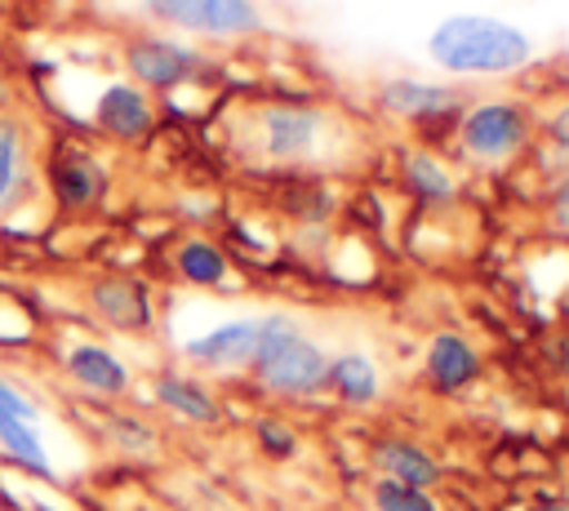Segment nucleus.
Segmentation results:
<instances>
[{
  "instance_id": "nucleus-1",
  "label": "nucleus",
  "mask_w": 569,
  "mask_h": 511,
  "mask_svg": "<svg viewBox=\"0 0 569 511\" xmlns=\"http://www.w3.org/2000/svg\"><path fill=\"white\" fill-rule=\"evenodd\" d=\"M427 58L449 76H516L533 62V40L489 13H449L427 36Z\"/></svg>"
},
{
  "instance_id": "nucleus-2",
  "label": "nucleus",
  "mask_w": 569,
  "mask_h": 511,
  "mask_svg": "<svg viewBox=\"0 0 569 511\" xmlns=\"http://www.w3.org/2000/svg\"><path fill=\"white\" fill-rule=\"evenodd\" d=\"M262 333H258V355H253V378L271 391V395H316L325 391V373H329V355L302 338V329L289 315H258Z\"/></svg>"
},
{
  "instance_id": "nucleus-3",
  "label": "nucleus",
  "mask_w": 569,
  "mask_h": 511,
  "mask_svg": "<svg viewBox=\"0 0 569 511\" xmlns=\"http://www.w3.org/2000/svg\"><path fill=\"white\" fill-rule=\"evenodd\" d=\"M538 124L533 111L520 98H485V102H467L458 116V147L467 160L476 164H502L511 156H520L533 142Z\"/></svg>"
},
{
  "instance_id": "nucleus-4",
  "label": "nucleus",
  "mask_w": 569,
  "mask_h": 511,
  "mask_svg": "<svg viewBox=\"0 0 569 511\" xmlns=\"http://www.w3.org/2000/svg\"><path fill=\"white\" fill-rule=\"evenodd\" d=\"M138 9L160 27L204 40H244L262 31L258 0H138Z\"/></svg>"
},
{
  "instance_id": "nucleus-5",
  "label": "nucleus",
  "mask_w": 569,
  "mask_h": 511,
  "mask_svg": "<svg viewBox=\"0 0 569 511\" xmlns=\"http://www.w3.org/2000/svg\"><path fill=\"white\" fill-rule=\"evenodd\" d=\"M124 71H129V80H133L138 89H147V93H169V89L191 84V80L204 71V58H200V49H191V44H178V40H169V36L147 31V36L124 40Z\"/></svg>"
},
{
  "instance_id": "nucleus-6",
  "label": "nucleus",
  "mask_w": 569,
  "mask_h": 511,
  "mask_svg": "<svg viewBox=\"0 0 569 511\" xmlns=\"http://www.w3.org/2000/svg\"><path fill=\"white\" fill-rule=\"evenodd\" d=\"M373 102L396 116V120H409L418 129H436V124H449L458 129V116H462V93L449 89V84H436V80H413V76H396V80H382Z\"/></svg>"
},
{
  "instance_id": "nucleus-7",
  "label": "nucleus",
  "mask_w": 569,
  "mask_h": 511,
  "mask_svg": "<svg viewBox=\"0 0 569 511\" xmlns=\"http://www.w3.org/2000/svg\"><path fill=\"white\" fill-rule=\"evenodd\" d=\"M44 182H49V196L58 200V209L84 213V209H98L107 196V164L89 147L62 142L44 160Z\"/></svg>"
},
{
  "instance_id": "nucleus-8",
  "label": "nucleus",
  "mask_w": 569,
  "mask_h": 511,
  "mask_svg": "<svg viewBox=\"0 0 569 511\" xmlns=\"http://www.w3.org/2000/svg\"><path fill=\"white\" fill-rule=\"evenodd\" d=\"M325 133V116L307 102H276L258 116V147L267 160L293 164V160H311Z\"/></svg>"
},
{
  "instance_id": "nucleus-9",
  "label": "nucleus",
  "mask_w": 569,
  "mask_h": 511,
  "mask_svg": "<svg viewBox=\"0 0 569 511\" xmlns=\"http://www.w3.org/2000/svg\"><path fill=\"white\" fill-rule=\"evenodd\" d=\"M93 129L116 138V142H142L156 129V102L147 89H138L133 80H111L102 84V93L93 98Z\"/></svg>"
},
{
  "instance_id": "nucleus-10",
  "label": "nucleus",
  "mask_w": 569,
  "mask_h": 511,
  "mask_svg": "<svg viewBox=\"0 0 569 511\" xmlns=\"http://www.w3.org/2000/svg\"><path fill=\"white\" fill-rule=\"evenodd\" d=\"M258 333H262V320H231L191 338L182 351L191 364H204V369H244L258 355Z\"/></svg>"
},
{
  "instance_id": "nucleus-11",
  "label": "nucleus",
  "mask_w": 569,
  "mask_h": 511,
  "mask_svg": "<svg viewBox=\"0 0 569 511\" xmlns=\"http://www.w3.org/2000/svg\"><path fill=\"white\" fill-rule=\"evenodd\" d=\"M89 302H93V311L111 329H124V333L151 329V298H147L142 280H133V275H102V280H93L89 284Z\"/></svg>"
},
{
  "instance_id": "nucleus-12",
  "label": "nucleus",
  "mask_w": 569,
  "mask_h": 511,
  "mask_svg": "<svg viewBox=\"0 0 569 511\" xmlns=\"http://www.w3.org/2000/svg\"><path fill=\"white\" fill-rule=\"evenodd\" d=\"M480 378V351L462 333H436L427 342V382L445 395L471 387Z\"/></svg>"
},
{
  "instance_id": "nucleus-13",
  "label": "nucleus",
  "mask_w": 569,
  "mask_h": 511,
  "mask_svg": "<svg viewBox=\"0 0 569 511\" xmlns=\"http://www.w3.org/2000/svg\"><path fill=\"white\" fill-rule=\"evenodd\" d=\"M369 462L387 480H400V484H413V489H431V484L445 480V467L422 444H413V440H373Z\"/></svg>"
},
{
  "instance_id": "nucleus-14",
  "label": "nucleus",
  "mask_w": 569,
  "mask_h": 511,
  "mask_svg": "<svg viewBox=\"0 0 569 511\" xmlns=\"http://www.w3.org/2000/svg\"><path fill=\"white\" fill-rule=\"evenodd\" d=\"M67 373H71L84 391H93V395H124V391H129V369H124L107 347H98V342L71 347V351H67Z\"/></svg>"
},
{
  "instance_id": "nucleus-15",
  "label": "nucleus",
  "mask_w": 569,
  "mask_h": 511,
  "mask_svg": "<svg viewBox=\"0 0 569 511\" xmlns=\"http://www.w3.org/2000/svg\"><path fill=\"white\" fill-rule=\"evenodd\" d=\"M325 391H333L342 404H373L382 395V378H378V364L360 351H342V355H329V373H325Z\"/></svg>"
},
{
  "instance_id": "nucleus-16",
  "label": "nucleus",
  "mask_w": 569,
  "mask_h": 511,
  "mask_svg": "<svg viewBox=\"0 0 569 511\" xmlns=\"http://www.w3.org/2000/svg\"><path fill=\"white\" fill-rule=\"evenodd\" d=\"M151 395H156L169 413H178L182 422L213 427V422L222 418V409H218V400L209 395V387L196 382V378H187V373H160L156 387H151Z\"/></svg>"
},
{
  "instance_id": "nucleus-17",
  "label": "nucleus",
  "mask_w": 569,
  "mask_h": 511,
  "mask_svg": "<svg viewBox=\"0 0 569 511\" xmlns=\"http://www.w3.org/2000/svg\"><path fill=\"white\" fill-rule=\"evenodd\" d=\"M173 271H178L187 284H200V289H227V280H231L227 253H222L213 240H204V236H191V240L178 244Z\"/></svg>"
},
{
  "instance_id": "nucleus-18",
  "label": "nucleus",
  "mask_w": 569,
  "mask_h": 511,
  "mask_svg": "<svg viewBox=\"0 0 569 511\" xmlns=\"http://www.w3.org/2000/svg\"><path fill=\"white\" fill-rule=\"evenodd\" d=\"M400 178H405L409 196L422 200V204H449L453 191H458L453 173H449L445 160H436L431 151H405V156H400Z\"/></svg>"
},
{
  "instance_id": "nucleus-19",
  "label": "nucleus",
  "mask_w": 569,
  "mask_h": 511,
  "mask_svg": "<svg viewBox=\"0 0 569 511\" xmlns=\"http://www.w3.org/2000/svg\"><path fill=\"white\" fill-rule=\"evenodd\" d=\"M27 169V147H22V124L0 111V209L18 196Z\"/></svg>"
},
{
  "instance_id": "nucleus-20",
  "label": "nucleus",
  "mask_w": 569,
  "mask_h": 511,
  "mask_svg": "<svg viewBox=\"0 0 569 511\" xmlns=\"http://www.w3.org/2000/svg\"><path fill=\"white\" fill-rule=\"evenodd\" d=\"M0 444H4V453H9L13 462H22L27 471L53 475V467H49V458H44V444H40V435H36V422L0 418Z\"/></svg>"
},
{
  "instance_id": "nucleus-21",
  "label": "nucleus",
  "mask_w": 569,
  "mask_h": 511,
  "mask_svg": "<svg viewBox=\"0 0 569 511\" xmlns=\"http://www.w3.org/2000/svg\"><path fill=\"white\" fill-rule=\"evenodd\" d=\"M369 498H373V511H440V502L427 489H413V484H400L387 475H378L369 484Z\"/></svg>"
},
{
  "instance_id": "nucleus-22",
  "label": "nucleus",
  "mask_w": 569,
  "mask_h": 511,
  "mask_svg": "<svg viewBox=\"0 0 569 511\" xmlns=\"http://www.w3.org/2000/svg\"><path fill=\"white\" fill-rule=\"evenodd\" d=\"M538 133H542V142H547L551 156H556V178L569 173V98L538 124Z\"/></svg>"
},
{
  "instance_id": "nucleus-23",
  "label": "nucleus",
  "mask_w": 569,
  "mask_h": 511,
  "mask_svg": "<svg viewBox=\"0 0 569 511\" xmlns=\"http://www.w3.org/2000/svg\"><path fill=\"white\" fill-rule=\"evenodd\" d=\"M258 444H262L271 458H289V453L298 449L293 431H289L284 422H276V418H262V422H258Z\"/></svg>"
},
{
  "instance_id": "nucleus-24",
  "label": "nucleus",
  "mask_w": 569,
  "mask_h": 511,
  "mask_svg": "<svg viewBox=\"0 0 569 511\" xmlns=\"http://www.w3.org/2000/svg\"><path fill=\"white\" fill-rule=\"evenodd\" d=\"M0 418H18V422H36V404L13 387V382H4L0 378Z\"/></svg>"
},
{
  "instance_id": "nucleus-25",
  "label": "nucleus",
  "mask_w": 569,
  "mask_h": 511,
  "mask_svg": "<svg viewBox=\"0 0 569 511\" xmlns=\"http://www.w3.org/2000/svg\"><path fill=\"white\" fill-rule=\"evenodd\" d=\"M551 227L560 236H569V173H560L551 187Z\"/></svg>"
},
{
  "instance_id": "nucleus-26",
  "label": "nucleus",
  "mask_w": 569,
  "mask_h": 511,
  "mask_svg": "<svg viewBox=\"0 0 569 511\" xmlns=\"http://www.w3.org/2000/svg\"><path fill=\"white\" fill-rule=\"evenodd\" d=\"M111 427H116L120 444H133V449H151V440H156V435H151V431L138 422V418H116Z\"/></svg>"
},
{
  "instance_id": "nucleus-27",
  "label": "nucleus",
  "mask_w": 569,
  "mask_h": 511,
  "mask_svg": "<svg viewBox=\"0 0 569 511\" xmlns=\"http://www.w3.org/2000/svg\"><path fill=\"white\" fill-rule=\"evenodd\" d=\"M551 80L569 89V49H565V53H556V62H551Z\"/></svg>"
},
{
  "instance_id": "nucleus-28",
  "label": "nucleus",
  "mask_w": 569,
  "mask_h": 511,
  "mask_svg": "<svg viewBox=\"0 0 569 511\" xmlns=\"http://www.w3.org/2000/svg\"><path fill=\"white\" fill-rule=\"evenodd\" d=\"M529 511H569V507H565V502H533Z\"/></svg>"
},
{
  "instance_id": "nucleus-29",
  "label": "nucleus",
  "mask_w": 569,
  "mask_h": 511,
  "mask_svg": "<svg viewBox=\"0 0 569 511\" xmlns=\"http://www.w3.org/2000/svg\"><path fill=\"white\" fill-rule=\"evenodd\" d=\"M4 102H9V84H4V76H0V111H4Z\"/></svg>"
},
{
  "instance_id": "nucleus-30",
  "label": "nucleus",
  "mask_w": 569,
  "mask_h": 511,
  "mask_svg": "<svg viewBox=\"0 0 569 511\" xmlns=\"http://www.w3.org/2000/svg\"><path fill=\"white\" fill-rule=\"evenodd\" d=\"M31 511H53V507H44V502H36V507H31Z\"/></svg>"
}]
</instances>
